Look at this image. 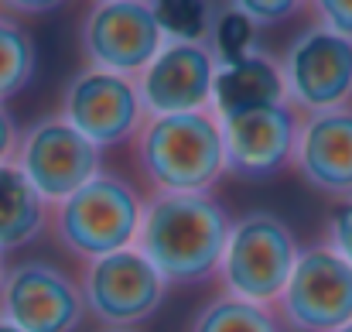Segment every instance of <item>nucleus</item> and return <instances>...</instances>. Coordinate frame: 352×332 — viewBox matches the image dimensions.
I'll return each instance as SVG.
<instances>
[{
	"label": "nucleus",
	"mask_w": 352,
	"mask_h": 332,
	"mask_svg": "<svg viewBox=\"0 0 352 332\" xmlns=\"http://www.w3.org/2000/svg\"><path fill=\"white\" fill-rule=\"evenodd\" d=\"M3 278H7V264H3V250H0V288H3Z\"/></svg>",
	"instance_id": "nucleus-27"
},
{
	"label": "nucleus",
	"mask_w": 352,
	"mask_h": 332,
	"mask_svg": "<svg viewBox=\"0 0 352 332\" xmlns=\"http://www.w3.org/2000/svg\"><path fill=\"white\" fill-rule=\"evenodd\" d=\"M291 168L315 192L352 199V107L305 113Z\"/></svg>",
	"instance_id": "nucleus-14"
},
{
	"label": "nucleus",
	"mask_w": 352,
	"mask_h": 332,
	"mask_svg": "<svg viewBox=\"0 0 352 332\" xmlns=\"http://www.w3.org/2000/svg\"><path fill=\"white\" fill-rule=\"evenodd\" d=\"M17 144H21L17 123H14V116H10V113L0 107V165L14 161V154H17Z\"/></svg>",
	"instance_id": "nucleus-24"
},
{
	"label": "nucleus",
	"mask_w": 352,
	"mask_h": 332,
	"mask_svg": "<svg viewBox=\"0 0 352 332\" xmlns=\"http://www.w3.org/2000/svg\"><path fill=\"white\" fill-rule=\"evenodd\" d=\"M188 332H284V322L274 309L253 305L233 295H219L199 309Z\"/></svg>",
	"instance_id": "nucleus-17"
},
{
	"label": "nucleus",
	"mask_w": 352,
	"mask_h": 332,
	"mask_svg": "<svg viewBox=\"0 0 352 332\" xmlns=\"http://www.w3.org/2000/svg\"><path fill=\"white\" fill-rule=\"evenodd\" d=\"M14 165L28 175V182L52 209L103 172L100 147L86 141L62 113H48L21 134Z\"/></svg>",
	"instance_id": "nucleus-5"
},
{
	"label": "nucleus",
	"mask_w": 352,
	"mask_h": 332,
	"mask_svg": "<svg viewBox=\"0 0 352 332\" xmlns=\"http://www.w3.org/2000/svg\"><path fill=\"white\" fill-rule=\"evenodd\" d=\"M79 48L89 69L137 79L164 48V34L147 0H96L82 21Z\"/></svg>",
	"instance_id": "nucleus-9"
},
{
	"label": "nucleus",
	"mask_w": 352,
	"mask_h": 332,
	"mask_svg": "<svg viewBox=\"0 0 352 332\" xmlns=\"http://www.w3.org/2000/svg\"><path fill=\"white\" fill-rule=\"evenodd\" d=\"M133 154L151 196H212L226 175L223 123L212 110L147 116Z\"/></svg>",
	"instance_id": "nucleus-2"
},
{
	"label": "nucleus",
	"mask_w": 352,
	"mask_h": 332,
	"mask_svg": "<svg viewBox=\"0 0 352 332\" xmlns=\"http://www.w3.org/2000/svg\"><path fill=\"white\" fill-rule=\"evenodd\" d=\"M233 220L212 196H147L137 250L168 284H202L219 278Z\"/></svg>",
	"instance_id": "nucleus-1"
},
{
	"label": "nucleus",
	"mask_w": 352,
	"mask_h": 332,
	"mask_svg": "<svg viewBox=\"0 0 352 332\" xmlns=\"http://www.w3.org/2000/svg\"><path fill=\"white\" fill-rule=\"evenodd\" d=\"M216 69L219 65L206 41H164V48L137 76L147 116L209 110Z\"/></svg>",
	"instance_id": "nucleus-13"
},
{
	"label": "nucleus",
	"mask_w": 352,
	"mask_h": 332,
	"mask_svg": "<svg viewBox=\"0 0 352 332\" xmlns=\"http://www.w3.org/2000/svg\"><path fill=\"white\" fill-rule=\"evenodd\" d=\"M301 257L298 236L277 213L253 209L233 220L230 243L219 264L223 295L274 309Z\"/></svg>",
	"instance_id": "nucleus-3"
},
{
	"label": "nucleus",
	"mask_w": 352,
	"mask_h": 332,
	"mask_svg": "<svg viewBox=\"0 0 352 332\" xmlns=\"http://www.w3.org/2000/svg\"><path fill=\"white\" fill-rule=\"evenodd\" d=\"M103 332H133V329H103Z\"/></svg>",
	"instance_id": "nucleus-28"
},
{
	"label": "nucleus",
	"mask_w": 352,
	"mask_h": 332,
	"mask_svg": "<svg viewBox=\"0 0 352 332\" xmlns=\"http://www.w3.org/2000/svg\"><path fill=\"white\" fill-rule=\"evenodd\" d=\"M62 116L103 151L137 137L147 110L140 103L137 79L86 65L69 79L62 93Z\"/></svg>",
	"instance_id": "nucleus-11"
},
{
	"label": "nucleus",
	"mask_w": 352,
	"mask_h": 332,
	"mask_svg": "<svg viewBox=\"0 0 352 332\" xmlns=\"http://www.w3.org/2000/svg\"><path fill=\"white\" fill-rule=\"evenodd\" d=\"M144 216L140 192L110 172H100L89 185L72 192L52 209V226L58 243L79 260H100L137 243Z\"/></svg>",
	"instance_id": "nucleus-4"
},
{
	"label": "nucleus",
	"mask_w": 352,
	"mask_h": 332,
	"mask_svg": "<svg viewBox=\"0 0 352 332\" xmlns=\"http://www.w3.org/2000/svg\"><path fill=\"white\" fill-rule=\"evenodd\" d=\"M287 103L301 113H325L352 100V38L322 24L305 28L280 59Z\"/></svg>",
	"instance_id": "nucleus-8"
},
{
	"label": "nucleus",
	"mask_w": 352,
	"mask_h": 332,
	"mask_svg": "<svg viewBox=\"0 0 352 332\" xmlns=\"http://www.w3.org/2000/svg\"><path fill=\"white\" fill-rule=\"evenodd\" d=\"M0 315L24 332H76L86 319L82 284L48 260H21L7 267Z\"/></svg>",
	"instance_id": "nucleus-10"
},
{
	"label": "nucleus",
	"mask_w": 352,
	"mask_h": 332,
	"mask_svg": "<svg viewBox=\"0 0 352 332\" xmlns=\"http://www.w3.org/2000/svg\"><path fill=\"white\" fill-rule=\"evenodd\" d=\"M294 332H339L352 322V264L329 243L301 247L294 274L274 305Z\"/></svg>",
	"instance_id": "nucleus-6"
},
{
	"label": "nucleus",
	"mask_w": 352,
	"mask_h": 332,
	"mask_svg": "<svg viewBox=\"0 0 352 332\" xmlns=\"http://www.w3.org/2000/svg\"><path fill=\"white\" fill-rule=\"evenodd\" d=\"M274 103H287L284 69H280V62L274 55L256 48L253 55L239 59L233 65H219L216 69L209 110L216 113L219 120H230L236 113L256 110V107H274Z\"/></svg>",
	"instance_id": "nucleus-15"
},
{
	"label": "nucleus",
	"mask_w": 352,
	"mask_h": 332,
	"mask_svg": "<svg viewBox=\"0 0 352 332\" xmlns=\"http://www.w3.org/2000/svg\"><path fill=\"white\" fill-rule=\"evenodd\" d=\"M206 45H209L216 65H233V62L256 52V24L250 17H243L239 10H233V7L216 10V21H212V31H209Z\"/></svg>",
	"instance_id": "nucleus-20"
},
{
	"label": "nucleus",
	"mask_w": 352,
	"mask_h": 332,
	"mask_svg": "<svg viewBox=\"0 0 352 332\" xmlns=\"http://www.w3.org/2000/svg\"><path fill=\"white\" fill-rule=\"evenodd\" d=\"M58 3H65V0H0V7L10 14H48Z\"/></svg>",
	"instance_id": "nucleus-25"
},
{
	"label": "nucleus",
	"mask_w": 352,
	"mask_h": 332,
	"mask_svg": "<svg viewBox=\"0 0 352 332\" xmlns=\"http://www.w3.org/2000/svg\"><path fill=\"white\" fill-rule=\"evenodd\" d=\"M79 284L86 312L107 329H133L147 322L168 295V281L137 247L89 260Z\"/></svg>",
	"instance_id": "nucleus-7"
},
{
	"label": "nucleus",
	"mask_w": 352,
	"mask_h": 332,
	"mask_svg": "<svg viewBox=\"0 0 352 332\" xmlns=\"http://www.w3.org/2000/svg\"><path fill=\"white\" fill-rule=\"evenodd\" d=\"M315 24L352 38V0H308Z\"/></svg>",
	"instance_id": "nucleus-23"
},
{
	"label": "nucleus",
	"mask_w": 352,
	"mask_h": 332,
	"mask_svg": "<svg viewBox=\"0 0 352 332\" xmlns=\"http://www.w3.org/2000/svg\"><path fill=\"white\" fill-rule=\"evenodd\" d=\"M339 257H346L352 264V199H339L325 220V240Z\"/></svg>",
	"instance_id": "nucleus-22"
},
{
	"label": "nucleus",
	"mask_w": 352,
	"mask_h": 332,
	"mask_svg": "<svg viewBox=\"0 0 352 332\" xmlns=\"http://www.w3.org/2000/svg\"><path fill=\"white\" fill-rule=\"evenodd\" d=\"M34 59L31 34L10 17H0V103L17 96L34 79Z\"/></svg>",
	"instance_id": "nucleus-19"
},
{
	"label": "nucleus",
	"mask_w": 352,
	"mask_h": 332,
	"mask_svg": "<svg viewBox=\"0 0 352 332\" xmlns=\"http://www.w3.org/2000/svg\"><path fill=\"white\" fill-rule=\"evenodd\" d=\"M301 120L305 113L294 110L291 103L256 107L236 113L230 120H219L226 144V175L243 182H263L291 168Z\"/></svg>",
	"instance_id": "nucleus-12"
},
{
	"label": "nucleus",
	"mask_w": 352,
	"mask_h": 332,
	"mask_svg": "<svg viewBox=\"0 0 352 332\" xmlns=\"http://www.w3.org/2000/svg\"><path fill=\"white\" fill-rule=\"evenodd\" d=\"M308 0H230V7L239 10L243 17H250L256 28H270L280 24L287 17H294Z\"/></svg>",
	"instance_id": "nucleus-21"
},
{
	"label": "nucleus",
	"mask_w": 352,
	"mask_h": 332,
	"mask_svg": "<svg viewBox=\"0 0 352 332\" xmlns=\"http://www.w3.org/2000/svg\"><path fill=\"white\" fill-rule=\"evenodd\" d=\"M0 332H24V329H17V326H14V322H7V319H3V315H0Z\"/></svg>",
	"instance_id": "nucleus-26"
},
{
	"label": "nucleus",
	"mask_w": 352,
	"mask_h": 332,
	"mask_svg": "<svg viewBox=\"0 0 352 332\" xmlns=\"http://www.w3.org/2000/svg\"><path fill=\"white\" fill-rule=\"evenodd\" d=\"M48 203L28 182V175L7 161L0 165V250H17L41 236L48 222Z\"/></svg>",
	"instance_id": "nucleus-16"
},
{
	"label": "nucleus",
	"mask_w": 352,
	"mask_h": 332,
	"mask_svg": "<svg viewBox=\"0 0 352 332\" xmlns=\"http://www.w3.org/2000/svg\"><path fill=\"white\" fill-rule=\"evenodd\" d=\"M339 332H352V322H349V326H342V329H339Z\"/></svg>",
	"instance_id": "nucleus-29"
},
{
	"label": "nucleus",
	"mask_w": 352,
	"mask_h": 332,
	"mask_svg": "<svg viewBox=\"0 0 352 332\" xmlns=\"http://www.w3.org/2000/svg\"><path fill=\"white\" fill-rule=\"evenodd\" d=\"M164 41H206L216 21L212 0H147Z\"/></svg>",
	"instance_id": "nucleus-18"
}]
</instances>
